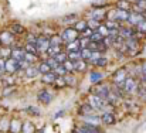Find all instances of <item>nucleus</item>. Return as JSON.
<instances>
[{
	"label": "nucleus",
	"mask_w": 146,
	"mask_h": 133,
	"mask_svg": "<svg viewBox=\"0 0 146 133\" xmlns=\"http://www.w3.org/2000/svg\"><path fill=\"white\" fill-rule=\"evenodd\" d=\"M88 103H90L95 111H105V112H109V109H108V108H111V106H112V105H109L105 99L99 98V96L95 95V93H92V95L88 98Z\"/></svg>",
	"instance_id": "f257e3e1"
},
{
	"label": "nucleus",
	"mask_w": 146,
	"mask_h": 133,
	"mask_svg": "<svg viewBox=\"0 0 146 133\" xmlns=\"http://www.w3.org/2000/svg\"><path fill=\"white\" fill-rule=\"evenodd\" d=\"M129 11L128 10H121V9H113L106 14V20H112V21H128L129 19Z\"/></svg>",
	"instance_id": "f03ea898"
},
{
	"label": "nucleus",
	"mask_w": 146,
	"mask_h": 133,
	"mask_svg": "<svg viewBox=\"0 0 146 133\" xmlns=\"http://www.w3.org/2000/svg\"><path fill=\"white\" fill-rule=\"evenodd\" d=\"M78 36H80V33H78L74 27H65V28L62 30V33H61V38H62V41H64L65 44L78 40Z\"/></svg>",
	"instance_id": "7ed1b4c3"
},
{
	"label": "nucleus",
	"mask_w": 146,
	"mask_h": 133,
	"mask_svg": "<svg viewBox=\"0 0 146 133\" xmlns=\"http://www.w3.org/2000/svg\"><path fill=\"white\" fill-rule=\"evenodd\" d=\"M122 88H123V91H125V93H128V95H133V93H136L138 89H139V82H138L133 77H128V79L123 82Z\"/></svg>",
	"instance_id": "20e7f679"
},
{
	"label": "nucleus",
	"mask_w": 146,
	"mask_h": 133,
	"mask_svg": "<svg viewBox=\"0 0 146 133\" xmlns=\"http://www.w3.org/2000/svg\"><path fill=\"white\" fill-rule=\"evenodd\" d=\"M106 14H108V13H106L105 9H102V7H94V9L91 10V13H90L91 19L95 20V21H99V23H102V21L106 20Z\"/></svg>",
	"instance_id": "39448f33"
},
{
	"label": "nucleus",
	"mask_w": 146,
	"mask_h": 133,
	"mask_svg": "<svg viewBox=\"0 0 146 133\" xmlns=\"http://www.w3.org/2000/svg\"><path fill=\"white\" fill-rule=\"evenodd\" d=\"M125 45H126V52L129 55H135L139 50V40L136 37L128 38V40H125Z\"/></svg>",
	"instance_id": "423d86ee"
},
{
	"label": "nucleus",
	"mask_w": 146,
	"mask_h": 133,
	"mask_svg": "<svg viewBox=\"0 0 146 133\" xmlns=\"http://www.w3.org/2000/svg\"><path fill=\"white\" fill-rule=\"evenodd\" d=\"M146 20V16L143 13H139V11H132L131 14H129V19H128V23L131 24V26H135V27H138L142 21H145Z\"/></svg>",
	"instance_id": "0eeeda50"
},
{
	"label": "nucleus",
	"mask_w": 146,
	"mask_h": 133,
	"mask_svg": "<svg viewBox=\"0 0 146 133\" xmlns=\"http://www.w3.org/2000/svg\"><path fill=\"white\" fill-rule=\"evenodd\" d=\"M113 84L115 85H118V87H122L123 85V82L128 79V72H126V69H123V68H121V69H118L115 74H113Z\"/></svg>",
	"instance_id": "6e6552de"
},
{
	"label": "nucleus",
	"mask_w": 146,
	"mask_h": 133,
	"mask_svg": "<svg viewBox=\"0 0 146 133\" xmlns=\"http://www.w3.org/2000/svg\"><path fill=\"white\" fill-rule=\"evenodd\" d=\"M50 38L48 37H44V36H41V37H38L37 38V43H36V47H37V50H38V54H44V52H47L50 48Z\"/></svg>",
	"instance_id": "1a4fd4ad"
},
{
	"label": "nucleus",
	"mask_w": 146,
	"mask_h": 133,
	"mask_svg": "<svg viewBox=\"0 0 146 133\" xmlns=\"http://www.w3.org/2000/svg\"><path fill=\"white\" fill-rule=\"evenodd\" d=\"M20 69V62L17 61V60H14V58H9L7 61H6V72H9V74H14V72H17Z\"/></svg>",
	"instance_id": "9d476101"
},
{
	"label": "nucleus",
	"mask_w": 146,
	"mask_h": 133,
	"mask_svg": "<svg viewBox=\"0 0 146 133\" xmlns=\"http://www.w3.org/2000/svg\"><path fill=\"white\" fill-rule=\"evenodd\" d=\"M119 36L122 38H125V40L133 38V37H136V30H133L131 27H121L119 28Z\"/></svg>",
	"instance_id": "9b49d317"
},
{
	"label": "nucleus",
	"mask_w": 146,
	"mask_h": 133,
	"mask_svg": "<svg viewBox=\"0 0 146 133\" xmlns=\"http://www.w3.org/2000/svg\"><path fill=\"white\" fill-rule=\"evenodd\" d=\"M78 113L81 115V116H91V115H95V109L90 105V103H84V105H81L80 106V111H78Z\"/></svg>",
	"instance_id": "f8f14e48"
},
{
	"label": "nucleus",
	"mask_w": 146,
	"mask_h": 133,
	"mask_svg": "<svg viewBox=\"0 0 146 133\" xmlns=\"http://www.w3.org/2000/svg\"><path fill=\"white\" fill-rule=\"evenodd\" d=\"M37 98H38V101H40L41 103H44V105H48L50 102L52 101V96H51V93H50L47 89H43V91H40Z\"/></svg>",
	"instance_id": "ddd939ff"
},
{
	"label": "nucleus",
	"mask_w": 146,
	"mask_h": 133,
	"mask_svg": "<svg viewBox=\"0 0 146 133\" xmlns=\"http://www.w3.org/2000/svg\"><path fill=\"white\" fill-rule=\"evenodd\" d=\"M11 58L17 60L19 62L24 61V58H26V51H24V48H13V50H11Z\"/></svg>",
	"instance_id": "4468645a"
},
{
	"label": "nucleus",
	"mask_w": 146,
	"mask_h": 133,
	"mask_svg": "<svg viewBox=\"0 0 146 133\" xmlns=\"http://www.w3.org/2000/svg\"><path fill=\"white\" fill-rule=\"evenodd\" d=\"M74 133H101V130L97 126H91V125H82L81 128H78Z\"/></svg>",
	"instance_id": "2eb2a0df"
},
{
	"label": "nucleus",
	"mask_w": 146,
	"mask_h": 133,
	"mask_svg": "<svg viewBox=\"0 0 146 133\" xmlns=\"http://www.w3.org/2000/svg\"><path fill=\"white\" fill-rule=\"evenodd\" d=\"M84 120H85V125H91V126H99L101 123H102V120H101V118L97 116V115H91V116H85L84 118Z\"/></svg>",
	"instance_id": "dca6fc26"
},
{
	"label": "nucleus",
	"mask_w": 146,
	"mask_h": 133,
	"mask_svg": "<svg viewBox=\"0 0 146 133\" xmlns=\"http://www.w3.org/2000/svg\"><path fill=\"white\" fill-rule=\"evenodd\" d=\"M101 120H102L104 125H113L116 122V119H115L112 112H104V115L101 116Z\"/></svg>",
	"instance_id": "f3484780"
},
{
	"label": "nucleus",
	"mask_w": 146,
	"mask_h": 133,
	"mask_svg": "<svg viewBox=\"0 0 146 133\" xmlns=\"http://www.w3.org/2000/svg\"><path fill=\"white\" fill-rule=\"evenodd\" d=\"M77 51H81L80 40H75V41L68 43V44L65 45V52H77Z\"/></svg>",
	"instance_id": "a211bd4d"
},
{
	"label": "nucleus",
	"mask_w": 146,
	"mask_h": 133,
	"mask_svg": "<svg viewBox=\"0 0 146 133\" xmlns=\"http://www.w3.org/2000/svg\"><path fill=\"white\" fill-rule=\"evenodd\" d=\"M13 36H14V34H11L9 30H7V31H4V33H1V34H0V43H1V44H6V45L11 44V41L14 40V37H13Z\"/></svg>",
	"instance_id": "6ab92c4d"
},
{
	"label": "nucleus",
	"mask_w": 146,
	"mask_h": 133,
	"mask_svg": "<svg viewBox=\"0 0 146 133\" xmlns=\"http://www.w3.org/2000/svg\"><path fill=\"white\" fill-rule=\"evenodd\" d=\"M109 92H111V89H109V87H106V85H104V87H98V88L95 89V95H98L99 98H102V99H105V101H106Z\"/></svg>",
	"instance_id": "aec40b11"
},
{
	"label": "nucleus",
	"mask_w": 146,
	"mask_h": 133,
	"mask_svg": "<svg viewBox=\"0 0 146 133\" xmlns=\"http://www.w3.org/2000/svg\"><path fill=\"white\" fill-rule=\"evenodd\" d=\"M87 69V61H84L82 58L74 62V72H84Z\"/></svg>",
	"instance_id": "412c9836"
},
{
	"label": "nucleus",
	"mask_w": 146,
	"mask_h": 133,
	"mask_svg": "<svg viewBox=\"0 0 146 133\" xmlns=\"http://www.w3.org/2000/svg\"><path fill=\"white\" fill-rule=\"evenodd\" d=\"M64 50H62V45H50L48 51H47V54H48L51 58H54L55 55H58V54H61Z\"/></svg>",
	"instance_id": "4be33fe9"
},
{
	"label": "nucleus",
	"mask_w": 146,
	"mask_h": 133,
	"mask_svg": "<svg viewBox=\"0 0 146 133\" xmlns=\"http://www.w3.org/2000/svg\"><path fill=\"white\" fill-rule=\"evenodd\" d=\"M21 126H23V123H20V120H17V119L10 120V133L21 132Z\"/></svg>",
	"instance_id": "5701e85b"
},
{
	"label": "nucleus",
	"mask_w": 146,
	"mask_h": 133,
	"mask_svg": "<svg viewBox=\"0 0 146 133\" xmlns=\"http://www.w3.org/2000/svg\"><path fill=\"white\" fill-rule=\"evenodd\" d=\"M74 28H75L78 33H84V31L88 28V23H87V20H78V21L74 24Z\"/></svg>",
	"instance_id": "b1692460"
},
{
	"label": "nucleus",
	"mask_w": 146,
	"mask_h": 133,
	"mask_svg": "<svg viewBox=\"0 0 146 133\" xmlns=\"http://www.w3.org/2000/svg\"><path fill=\"white\" fill-rule=\"evenodd\" d=\"M11 34H23L24 31H26V28L21 26V24H19V23H14V24H11L10 26V30H9Z\"/></svg>",
	"instance_id": "393cba45"
},
{
	"label": "nucleus",
	"mask_w": 146,
	"mask_h": 133,
	"mask_svg": "<svg viewBox=\"0 0 146 133\" xmlns=\"http://www.w3.org/2000/svg\"><path fill=\"white\" fill-rule=\"evenodd\" d=\"M55 78H57V75L51 71L48 74H46V75H43V78H41V81L44 82V84H50V85H54V81H55Z\"/></svg>",
	"instance_id": "a878e982"
},
{
	"label": "nucleus",
	"mask_w": 146,
	"mask_h": 133,
	"mask_svg": "<svg viewBox=\"0 0 146 133\" xmlns=\"http://www.w3.org/2000/svg\"><path fill=\"white\" fill-rule=\"evenodd\" d=\"M104 24L106 26V28H108L109 31H118V30L121 28V26H119L116 21H112V20H105Z\"/></svg>",
	"instance_id": "bb28decb"
},
{
	"label": "nucleus",
	"mask_w": 146,
	"mask_h": 133,
	"mask_svg": "<svg viewBox=\"0 0 146 133\" xmlns=\"http://www.w3.org/2000/svg\"><path fill=\"white\" fill-rule=\"evenodd\" d=\"M38 71H40V74L46 75V74L51 72L52 69H51V67L47 64V61H43V62H40V64H38Z\"/></svg>",
	"instance_id": "cd10ccee"
},
{
	"label": "nucleus",
	"mask_w": 146,
	"mask_h": 133,
	"mask_svg": "<svg viewBox=\"0 0 146 133\" xmlns=\"http://www.w3.org/2000/svg\"><path fill=\"white\" fill-rule=\"evenodd\" d=\"M21 132L23 133H34L36 132V128L31 122H24L23 126H21Z\"/></svg>",
	"instance_id": "c85d7f7f"
},
{
	"label": "nucleus",
	"mask_w": 146,
	"mask_h": 133,
	"mask_svg": "<svg viewBox=\"0 0 146 133\" xmlns=\"http://www.w3.org/2000/svg\"><path fill=\"white\" fill-rule=\"evenodd\" d=\"M24 51L26 52H29V54H38V50H37V47L36 44H33V43H26L24 44Z\"/></svg>",
	"instance_id": "c756f323"
},
{
	"label": "nucleus",
	"mask_w": 146,
	"mask_h": 133,
	"mask_svg": "<svg viewBox=\"0 0 146 133\" xmlns=\"http://www.w3.org/2000/svg\"><path fill=\"white\" fill-rule=\"evenodd\" d=\"M38 72H40V71H38V67L36 68L34 65H31V67H29V68H27V69L24 71V74H26V75H27L29 78H34V77H36V75L38 74Z\"/></svg>",
	"instance_id": "7c9ffc66"
},
{
	"label": "nucleus",
	"mask_w": 146,
	"mask_h": 133,
	"mask_svg": "<svg viewBox=\"0 0 146 133\" xmlns=\"http://www.w3.org/2000/svg\"><path fill=\"white\" fill-rule=\"evenodd\" d=\"M91 55H92V51H91L90 48H84V50H81V58H82L84 61L90 62V60H91Z\"/></svg>",
	"instance_id": "2f4dec72"
},
{
	"label": "nucleus",
	"mask_w": 146,
	"mask_h": 133,
	"mask_svg": "<svg viewBox=\"0 0 146 133\" xmlns=\"http://www.w3.org/2000/svg\"><path fill=\"white\" fill-rule=\"evenodd\" d=\"M116 9H121V10H128V11H129V9H131V3H128L126 0H119V1L116 3Z\"/></svg>",
	"instance_id": "473e14b6"
},
{
	"label": "nucleus",
	"mask_w": 146,
	"mask_h": 133,
	"mask_svg": "<svg viewBox=\"0 0 146 133\" xmlns=\"http://www.w3.org/2000/svg\"><path fill=\"white\" fill-rule=\"evenodd\" d=\"M87 23H88V28L90 30H92V31H97L98 27L102 24V23H99V21H95V20H92V19H90V20H87Z\"/></svg>",
	"instance_id": "72a5a7b5"
},
{
	"label": "nucleus",
	"mask_w": 146,
	"mask_h": 133,
	"mask_svg": "<svg viewBox=\"0 0 146 133\" xmlns=\"http://www.w3.org/2000/svg\"><path fill=\"white\" fill-rule=\"evenodd\" d=\"M97 33H99V34H101V36H102V37H104V38H106V37H108V36H109V30H108V28H106V26H105V24H104V23H102V24H101V26H99V27H98Z\"/></svg>",
	"instance_id": "f704fd0d"
},
{
	"label": "nucleus",
	"mask_w": 146,
	"mask_h": 133,
	"mask_svg": "<svg viewBox=\"0 0 146 133\" xmlns=\"http://www.w3.org/2000/svg\"><path fill=\"white\" fill-rule=\"evenodd\" d=\"M102 78H104V75H102L101 72H98V71L91 72V77H90V79H91V82H92V84H97L98 81H101Z\"/></svg>",
	"instance_id": "c9c22d12"
},
{
	"label": "nucleus",
	"mask_w": 146,
	"mask_h": 133,
	"mask_svg": "<svg viewBox=\"0 0 146 133\" xmlns=\"http://www.w3.org/2000/svg\"><path fill=\"white\" fill-rule=\"evenodd\" d=\"M138 93H139V96H141L142 99H145V101H146V81H145V79H143V82H142V84H139Z\"/></svg>",
	"instance_id": "e433bc0d"
},
{
	"label": "nucleus",
	"mask_w": 146,
	"mask_h": 133,
	"mask_svg": "<svg viewBox=\"0 0 146 133\" xmlns=\"http://www.w3.org/2000/svg\"><path fill=\"white\" fill-rule=\"evenodd\" d=\"M52 72H54L57 77H65V75H67V71H65V68H64L62 65H58L57 68H54Z\"/></svg>",
	"instance_id": "4c0bfd02"
},
{
	"label": "nucleus",
	"mask_w": 146,
	"mask_h": 133,
	"mask_svg": "<svg viewBox=\"0 0 146 133\" xmlns=\"http://www.w3.org/2000/svg\"><path fill=\"white\" fill-rule=\"evenodd\" d=\"M50 44L51 45H62L64 41H62L61 36H52V37L50 38Z\"/></svg>",
	"instance_id": "58836bf2"
},
{
	"label": "nucleus",
	"mask_w": 146,
	"mask_h": 133,
	"mask_svg": "<svg viewBox=\"0 0 146 133\" xmlns=\"http://www.w3.org/2000/svg\"><path fill=\"white\" fill-rule=\"evenodd\" d=\"M68 54V60L75 62L78 60H81V51H77V52H67Z\"/></svg>",
	"instance_id": "ea45409f"
},
{
	"label": "nucleus",
	"mask_w": 146,
	"mask_h": 133,
	"mask_svg": "<svg viewBox=\"0 0 146 133\" xmlns=\"http://www.w3.org/2000/svg\"><path fill=\"white\" fill-rule=\"evenodd\" d=\"M54 85H57V88H62V87H65V85H67L65 78H64V77H57L55 81H54Z\"/></svg>",
	"instance_id": "a19ab883"
},
{
	"label": "nucleus",
	"mask_w": 146,
	"mask_h": 133,
	"mask_svg": "<svg viewBox=\"0 0 146 133\" xmlns=\"http://www.w3.org/2000/svg\"><path fill=\"white\" fill-rule=\"evenodd\" d=\"M62 67L65 68V71H67V72H74V62H72V61L67 60V61L62 64Z\"/></svg>",
	"instance_id": "79ce46f5"
},
{
	"label": "nucleus",
	"mask_w": 146,
	"mask_h": 133,
	"mask_svg": "<svg viewBox=\"0 0 146 133\" xmlns=\"http://www.w3.org/2000/svg\"><path fill=\"white\" fill-rule=\"evenodd\" d=\"M0 130H1V132H9V130H10V122L6 120V119H3V120L0 122Z\"/></svg>",
	"instance_id": "37998d69"
},
{
	"label": "nucleus",
	"mask_w": 146,
	"mask_h": 133,
	"mask_svg": "<svg viewBox=\"0 0 146 133\" xmlns=\"http://www.w3.org/2000/svg\"><path fill=\"white\" fill-rule=\"evenodd\" d=\"M24 61H27L29 64H33V62L37 61V55H36V54H29V52H26V58H24Z\"/></svg>",
	"instance_id": "c03bdc74"
},
{
	"label": "nucleus",
	"mask_w": 146,
	"mask_h": 133,
	"mask_svg": "<svg viewBox=\"0 0 146 133\" xmlns=\"http://www.w3.org/2000/svg\"><path fill=\"white\" fill-rule=\"evenodd\" d=\"M106 64H108V60L105 58V57H101V58H98L97 61L94 62V65H97V67H106Z\"/></svg>",
	"instance_id": "a18cd8bd"
},
{
	"label": "nucleus",
	"mask_w": 146,
	"mask_h": 133,
	"mask_svg": "<svg viewBox=\"0 0 146 133\" xmlns=\"http://www.w3.org/2000/svg\"><path fill=\"white\" fill-rule=\"evenodd\" d=\"M64 78H65V82H67V84H70V87H74V85H75V82H77V81H75V78H74L72 75H70V77H68V75H65Z\"/></svg>",
	"instance_id": "49530a36"
},
{
	"label": "nucleus",
	"mask_w": 146,
	"mask_h": 133,
	"mask_svg": "<svg viewBox=\"0 0 146 133\" xmlns=\"http://www.w3.org/2000/svg\"><path fill=\"white\" fill-rule=\"evenodd\" d=\"M27 113H30V115H33V116L40 115V112H38L37 108H34V106H29V108H27Z\"/></svg>",
	"instance_id": "de8ad7c7"
},
{
	"label": "nucleus",
	"mask_w": 146,
	"mask_h": 133,
	"mask_svg": "<svg viewBox=\"0 0 146 133\" xmlns=\"http://www.w3.org/2000/svg\"><path fill=\"white\" fill-rule=\"evenodd\" d=\"M47 64H48L50 67H51V69H54V68H57V67L60 65V64H58V62H57L54 58H51V57H50L48 60H47Z\"/></svg>",
	"instance_id": "09e8293b"
},
{
	"label": "nucleus",
	"mask_w": 146,
	"mask_h": 133,
	"mask_svg": "<svg viewBox=\"0 0 146 133\" xmlns=\"http://www.w3.org/2000/svg\"><path fill=\"white\" fill-rule=\"evenodd\" d=\"M136 28H138L136 31H139V33H146V20H145V21H142V23H141Z\"/></svg>",
	"instance_id": "8fccbe9b"
},
{
	"label": "nucleus",
	"mask_w": 146,
	"mask_h": 133,
	"mask_svg": "<svg viewBox=\"0 0 146 133\" xmlns=\"http://www.w3.org/2000/svg\"><path fill=\"white\" fill-rule=\"evenodd\" d=\"M3 71H6V61H4L3 58H0V74H1Z\"/></svg>",
	"instance_id": "3c124183"
},
{
	"label": "nucleus",
	"mask_w": 146,
	"mask_h": 133,
	"mask_svg": "<svg viewBox=\"0 0 146 133\" xmlns=\"http://www.w3.org/2000/svg\"><path fill=\"white\" fill-rule=\"evenodd\" d=\"M102 3L105 4V3H106V0H94V1H92V6H95V7H101L99 4H102Z\"/></svg>",
	"instance_id": "603ef678"
},
{
	"label": "nucleus",
	"mask_w": 146,
	"mask_h": 133,
	"mask_svg": "<svg viewBox=\"0 0 146 133\" xmlns=\"http://www.w3.org/2000/svg\"><path fill=\"white\" fill-rule=\"evenodd\" d=\"M141 69H142V75H143V79L146 81V62H143V64H142V68H141Z\"/></svg>",
	"instance_id": "864d4df0"
},
{
	"label": "nucleus",
	"mask_w": 146,
	"mask_h": 133,
	"mask_svg": "<svg viewBox=\"0 0 146 133\" xmlns=\"http://www.w3.org/2000/svg\"><path fill=\"white\" fill-rule=\"evenodd\" d=\"M126 1H128V3H135V4H136V3L141 1V0H126Z\"/></svg>",
	"instance_id": "5fc2aeb1"
},
{
	"label": "nucleus",
	"mask_w": 146,
	"mask_h": 133,
	"mask_svg": "<svg viewBox=\"0 0 146 133\" xmlns=\"http://www.w3.org/2000/svg\"><path fill=\"white\" fill-rule=\"evenodd\" d=\"M143 14H145V16H146V13H143Z\"/></svg>",
	"instance_id": "6e6d98bb"
}]
</instances>
